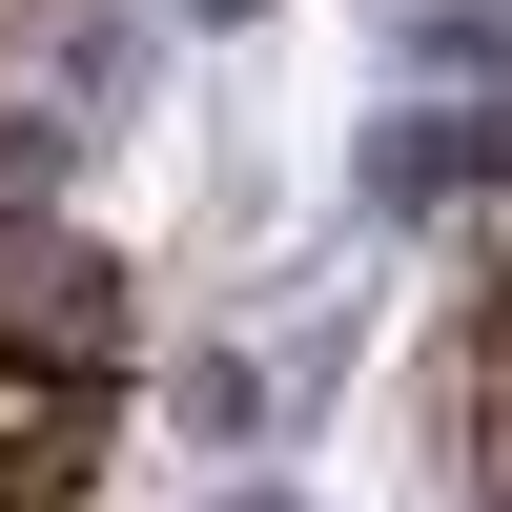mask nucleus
<instances>
[{"mask_svg": "<svg viewBox=\"0 0 512 512\" xmlns=\"http://www.w3.org/2000/svg\"><path fill=\"white\" fill-rule=\"evenodd\" d=\"M0 369H123V267L0 185Z\"/></svg>", "mask_w": 512, "mask_h": 512, "instance_id": "obj_1", "label": "nucleus"}, {"mask_svg": "<svg viewBox=\"0 0 512 512\" xmlns=\"http://www.w3.org/2000/svg\"><path fill=\"white\" fill-rule=\"evenodd\" d=\"M103 410H123V369H0V512H62L103 472Z\"/></svg>", "mask_w": 512, "mask_h": 512, "instance_id": "obj_2", "label": "nucleus"}, {"mask_svg": "<svg viewBox=\"0 0 512 512\" xmlns=\"http://www.w3.org/2000/svg\"><path fill=\"white\" fill-rule=\"evenodd\" d=\"M472 472H492V512H512V349H492V390H472Z\"/></svg>", "mask_w": 512, "mask_h": 512, "instance_id": "obj_3", "label": "nucleus"}, {"mask_svg": "<svg viewBox=\"0 0 512 512\" xmlns=\"http://www.w3.org/2000/svg\"><path fill=\"white\" fill-rule=\"evenodd\" d=\"M492 349H512V328H492Z\"/></svg>", "mask_w": 512, "mask_h": 512, "instance_id": "obj_4", "label": "nucleus"}]
</instances>
